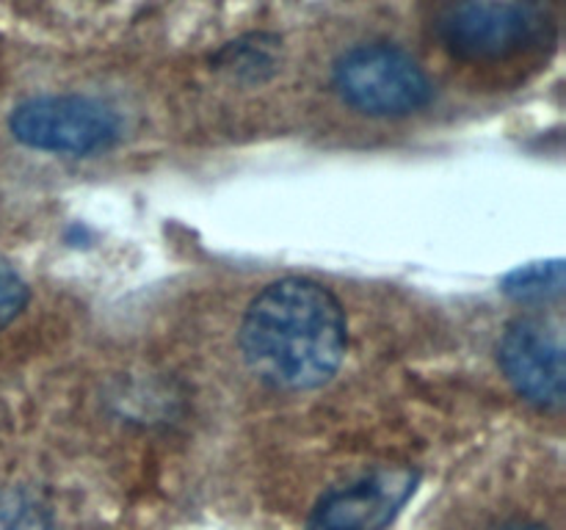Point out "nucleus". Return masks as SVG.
I'll list each match as a JSON object with an SVG mask.
<instances>
[{"instance_id":"8","label":"nucleus","mask_w":566,"mask_h":530,"mask_svg":"<svg viewBox=\"0 0 566 530\" xmlns=\"http://www.w3.org/2000/svg\"><path fill=\"white\" fill-rule=\"evenodd\" d=\"M271 44H276L274 39H265V36H249V39H241V42H232L230 47L221 53V59H224V66H232L235 72H241V75H252V77H260V72L263 70H274L276 59H274V47Z\"/></svg>"},{"instance_id":"1","label":"nucleus","mask_w":566,"mask_h":530,"mask_svg":"<svg viewBox=\"0 0 566 530\" xmlns=\"http://www.w3.org/2000/svg\"><path fill=\"white\" fill-rule=\"evenodd\" d=\"M241 351L252 373L276 390H315L346 357V315L324 285L282 279L247 309Z\"/></svg>"},{"instance_id":"9","label":"nucleus","mask_w":566,"mask_h":530,"mask_svg":"<svg viewBox=\"0 0 566 530\" xmlns=\"http://www.w3.org/2000/svg\"><path fill=\"white\" fill-rule=\"evenodd\" d=\"M28 304V285L9 259L0 257V329L9 326Z\"/></svg>"},{"instance_id":"4","label":"nucleus","mask_w":566,"mask_h":530,"mask_svg":"<svg viewBox=\"0 0 566 530\" xmlns=\"http://www.w3.org/2000/svg\"><path fill=\"white\" fill-rule=\"evenodd\" d=\"M11 136L31 149L59 155H88L119 141L116 110L92 97L48 94L17 105L9 116Z\"/></svg>"},{"instance_id":"2","label":"nucleus","mask_w":566,"mask_h":530,"mask_svg":"<svg viewBox=\"0 0 566 530\" xmlns=\"http://www.w3.org/2000/svg\"><path fill=\"white\" fill-rule=\"evenodd\" d=\"M556 33L542 0H459L440 17L448 53L470 64H492L539 47Z\"/></svg>"},{"instance_id":"6","label":"nucleus","mask_w":566,"mask_h":530,"mask_svg":"<svg viewBox=\"0 0 566 530\" xmlns=\"http://www.w3.org/2000/svg\"><path fill=\"white\" fill-rule=\"evenodd\" d=\"M497 359L520 398L539 409H558L566 398L562 335L539 318H520L503 331Z\"/></svg>"},{"instance_id":"3","label":"nucleus","mask_w":566,"mask_h":530,"mask_svg":"<svg viewBox=\"0 0 566 530\" xmlns=\"http://www.w3.org/2000/svg\"><path fill=\"white\" fill-rule=\"evenodd\" d=\"M343 103L368 116H409L434 97L429 75L396 44H359L337 59L332 72Z\"/></svg>"},{"instance_id":"5","label":"nucleus","mask_w":566,"mask_h":530,"mask_svg":"<svg viewBox=\"0 0 566 530\" xmlns=\"http://www.w3.org/2000/svg\"><path fill=\"white\" fill-rule=\"evenodd\" d=\"M418 469L379 467L348 486L326 491L304 530H385L418 489Z\"/></svg>"},{"instance_id":"10","label":"nucleus","mask_w":566,"mask_h":530,"mask_svg":"<svg viewBox=\"0 0 566 530\" xmlns=\"http://www.w3.org/2000/svg\"><path fill=\"white\" fill-rule=\"evenodd\" d=\"M501 530H547V528H542V524H534V522H517V524H506V528Z\"/></svg>"},{"instance_id":"7","label":"nucleus","mask_w":566,"mask_h":530,"mask_svg":"<svg viewBox=\"0 0 566 530\" xmlns=\"http://www.w3.org/2000/svg\"><path fill=\"white\" fill-rule=\"evenodd\" d=\"M564 285V259H547V263H531L506 274L503 293L517 301H547V298L562 296Z\"/></svg>"}]
</instances>
